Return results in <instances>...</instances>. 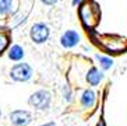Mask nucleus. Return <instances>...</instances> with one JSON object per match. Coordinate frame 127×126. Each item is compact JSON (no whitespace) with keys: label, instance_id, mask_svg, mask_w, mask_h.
I'll list each match as a JSON object with an SVG mask.
<instances>
[{"label":"nucleus","instance_id":"1","mask_svg":"<svg viewBox=\"0 0 127 126\" xmlns=\"http://www.w3.org/2000/svg\"><path fill=\"white\" fill-rule=\"evenodd\" d=\"M52 95L48 90H38L34 94H31L28 98V104L38 111H46L50 107Z\"/></svg>","mask_w":127,"mask_h":126},{"label":"nucleus","instance_id":"2","mask_svg":"<svg viewBox=\"0 0 127 126\" xmlns=\"http://www.w3.org/2000/svg\"><path fill=\"white\" fill-rule=\"evenodd\" d=\"M34 74V70L32 67L28 64V63H17L11 67L10 70V77L14 80V81H18V83H25L28 81Z\"/></svg>","mask_w":127,"mask_h":126},{"label":"nucleus","instance_id":"3","mask_svg":"<svg viewBox=\"0 0 127 126\" xmlns=\"http://www.w3.org/2000/svg\"><path fill=\"white\" fill-rule=\"evenodd\" d=\"M49 35H50V30H49V27L46 24H43V22H35L30 30L31 39H32L34 44H38V45L45 44L49 39Z\"/></svg>","mask_w":127,"mask_h":126},{"label":"nucleus","instance_id":"4","mask_svg":"<svg viewBox=\"0 0 127 126\" xmlns=\"http://www.w3.org/2000/svg\"><path fill=\"white\" fill-rule=\"evenodd\" d=\"M80 14H81L82 22H84L87 27H92L94 24L98 21L99 11H98L96 6H92L91 3H87V4H84V6L81 7Z\"/></svg>","mask_w":127,"mask_h":126},{"label":"nucleus","instance_id":"5","mask_svg":"<svg viewBox=\"0 0 127 126\" xmlns=\"http://www.w3.org/2000/svg\"><path fill=\"white\" fill-rule=\"evenodd\" d=\"M8 119H10L11 125L14 126H28L32 122V115H31V112L25 111V109H15V111L10 112Z\"/></svg>","mask_w":127,"mask_h":126},{"label":"nucleus","instance_id":"6","mask_svg":"<svg viewBox=\"0 0 127 126\" xmlns=\"http://www.w3.org/2000/svg\"><path fill=\"white\" fill-rule=\"evenodd\" d=\"M78 42H80V34L74 30H67L66 32H63V35L60 38V44L66 49L74 48L75 45H78Z\"/></svg>","mask_w":127,"mask_h":126},{"label":"nucleus","instance_id":"7","mask_svg":"<svg viewBox=\"0 0 127 126\" xmlns=\"http://www.w3.org/2000/svg\"><path fill=\"white\" fill-rule=\"evenodd\" d=\"M85 80L87 83L90 85H92V87H96L99 83L103 80V73H102L98 67H91L90 70L87 71V76H85Z\"/></svg>","mask_w":127,"mask_h":126},{"label":"nucleus","instance_id":"8","mask_svg":"<svg viewBox=\"0 0 127 126\" xmlns=\"http://www.w3.org/2000/svg\"><path fill=\"white\" fill-rule=\"evenodd\" d=\"M95 101H96V94L95 91L91 88H87L82 91L81 98H80V102L84 108H92L95 105Z\"/></svg>","mask_w":127,"mask_h":126},{"label":"nucleus","instance_id":"9","mask_svg":"<svg viewBox=\"0 0 127 126\" xmlns=\"http://www.w3.org/2000/svg\"><path fill=\"white\" fill-rule=\"evenodd\" d=\"M8 59L14 60V62H20L24 58V49L20 45H13L11 48L8 49Z\"/></svg>","mask_w":127,"mask_h":126},{"label":"nucleus","instance_id":"10","mask_svg":"<svg viewBox=\"0 0 127 126\" xmlns=\"http://www.w3.org/2000/svg\"><path fill=\"white\" fill-rule=\"evenodd\" d=\"M95 59L98 60V63H99V66H101L102 70H109L110 67L113 66V60L109 58V56H103V55H95Z\"/></svg>","mask_w":127,"mask_h":126},{"label":"nucleus","instance_id":"11","mask_svg":"<svg viewBox=\"0 0 127 126\" xmlns=\"http://www.w3.org/2000/svg\"><path fill=\"white\" fill-rule=\"evenodd\" d=\"M13 8V0H0V14H8Z\"/></svg>","mask_w":127,"mask_h":126},{"label":"nucleus","instance_id":"12","mask_svg":"<svg viewBox=\"0 0 127 126\" xmlns=\"http://www.w3.org/2000/svg\"><path fill=\"white\" fill-rule=\"evenodd\" d=\"M7 45H8V35L4 32H0V53L7 48Z\"/></svg>","mask_w":127,"mask_h":126},{"label":"nucleus","instance_id":"13","mask_svg":"<svg viewBox=\"0 0 127 126\" xmlns=\"http://www.w3.org/2000/svg\"><path fill=\"white\" fill-rule=\"evenodd\" d=\"M63 97H64V100L67 101V102H70V101L73 100V93H71L70 85H64L63 87Z\"/></svg>","mask_w":127,"mask_h":126},{"label":"nucleus","instance_id":"14","mask_svg":"<svg viewBox=\"0 0 127 126\" xmlns=\"http://www.w3.org/2000/svg\"><path fill=\"white\" fill-rule=\"evenodd\" d=\"M43 4H46V6H53V4H56L59 0H41Z\"/></svg>","mask_w":127,"mask_h":126},{"label":"nucleus","instance_id":"15","mask_svg":"<svg viewBox=\"0 0 127 126\" xmlns=\"http://www.w3.org/2000/svg\"><path fill=\"white\" fill-rule=\"evenodd\" d=\"M82 3V0H73V6H78Z\"/></svg>","mask_w":127,"mask_h":126},{"label":"nucleus","instance_id":"16","mask_svg":"<svg viewBox=\"0 0 127 126\" xmlns=\"http://www.w3.org/2000/svg\"><path fill=\"white\" fill-rule=\"evenodd\" d=\"M96 126H106V125H105V122H103V121H99V122L96 123Z\"/></svg>","mask_w":127,"mask_h":126},{"label":"nucleus","instance_id":"17","mask_svg":"<svg viewBox=\"0 0 127 126\" xmlns=\"http://www.w3.org/2000/svg\"><path fill=\"white\" fill-rule=\"evenodd\" d=\"M41 126H55V123L50 122V123H46V125H41Z\"/></svg>","mask_w":127,"mask_h":126},{"label":"nucleus","instance_id":"18","mask_svg":"<svg viewBox=\"0 0 127 126\" xmlns=\"http://www.w3.org/2000/svg\"><path fill=\"white\" fill-rule=\"evenodd\" d=\"M0 119H1V109H0Z\"/></svg>","mask_w":127,"mask_h":126}]
</instances>
